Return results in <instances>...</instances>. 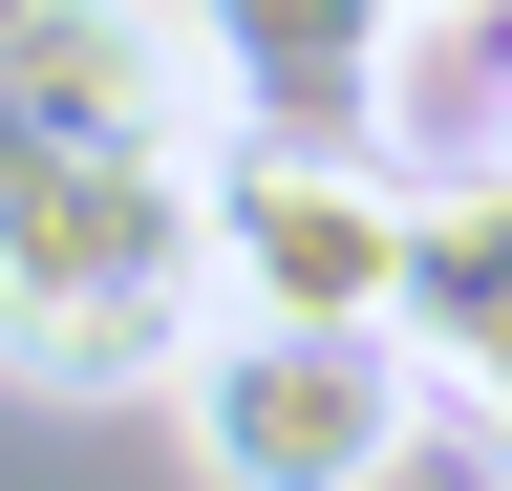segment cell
Returning <instances> with one entry per match:
<instances>
[{"label":"cell","instance_id":"3","mask_svg":"<svg viewBox=\"0 0 512 491\" xmlns=\"http://www.w3.org/2000/svg\"><path fill=\"white\" fill-rule=\"evenodd\" d=\"M214 299H256V321H384L406 299V150L214 129Z\"/></svg>","mask_w":512,"mask_h":491},{"label":"cell","instance_id":"1","mask_svg":"<svg viewBox=\"0 0 512 491\" xmlns=\"http://www.w3.org/2000/svg\"><path fill=\"white\" fill-rule=\"evenodd\" d=\"M214 321V129H22L0 150V363L150 406Z\"/></svg>","mask_w":512,"mask_h":491},{"label":"cell","instance_id":"2","mask_svg":"<svg viewBox=\"0 0 512 491\" xmlns=\"http://www.w3.org/2000/svg\"><path fill=\"white\" fill-rule=\"evenodd\" d=\"M150 406H171L192 491H384L448 427V385L406 363V321H256V299L192 321V363Z\"/></svg>","mask_w":512,"mask_h":491},{"label":"cell","instance_id":"7","mask_svg":"<svg viewBox=\"0 0 512 491\" xmlns=\"http://www.w3.org/2000/svg\"><path fill=\"white\" fill-rule=\"evenodd\" d=\"M406 22H491V0H406Z\"/></svg>","mask_w":512,"mask_h":491},{"label":"cell","instance_id":"8","mask_svg":"<svg viewBox=\"0 0 512 491\" xmlns=\"http://www.w3.org/2000/svg\"><path fill=\"white\" fill-rule=\"evenodd\" d=\"M491 150H512V65H491Z\"/></svg>","mask_w":512,"mask_h":491},{"label":"cell","instance_id":"9","mask_svg":"<svg viewBox=\"0 0 512 491\" xmlns=\"http://www.w3.org/2000/svg\"><path fill=\"white\" fill-rule=\"evenodd\" d=\"M22 22H43V0H0V43H22Z\"/></svg>","mask_w":512,"mask_h":491},{"label":"cell","instance_id":"4","mask_svg":"<svg viewBox=\"0 0 512 491\" xmlns=\"http://www.w3.org/2000/svg\"><path fill=\"white\" fill-rule=\"evenodd\" d=\"M192 22V86H214V129H320V150H384V107H406V0H171Z\"/></svg>","mask_w":512,"mask_h":491},{"label":"cell","instance_id":"5","mask_svg":"<svg viewBox=\"0 0 512 491\" xmlns=\"http://www.w3.org/2000/svg\"><path fill=\"white\" fill-rule=\"evenodd\" d=\"M406 363L448 385L470 342H512V150H448V171H406Z\"/></svg>","mask_w":512,"mask_h":491},{"label":"cell","instance_id":"6","mask_svg":"<svg viewBox=\"0 0 512 491\" xmlns=\"http://www.w3.org/2000/svg\"><path fill=\"white\" fill-rule=\"evenodd\" d=\"M448 427H470V449L512 470V342H470V363H448Z\"/></svg>","mask_w":512,"mask_h":491}]
</instances>
